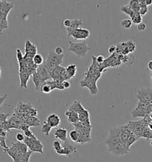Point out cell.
Here are the masks:
<instances>
[{
	"label": "cell",
	"mask_w": 152,
	"mask_h": 162,
	"mask_svg": "<svg viewBox=\"0 0 152 162\" xmlns=\"http://www.w3.org/2000/svg\"><path fill=\"white\" fill-rule=\"evenodd\" d=\"M64 54L57 55L54 52H49L48 55L47 60L43 63L45 67L51 76V74L53 70L57 66L60 65L63 62Z\"/></svg>",
	"instance_id": "6da1fadb"
},
{
	"label": "cell",
	"mask_w": 152,
	"mask_h": 162,
	"mask_svg": "<svg viewBox=\"0 0 152 162\" xmlns=\"http://www.w3.org/2000/svg\"><path fill=\"white\" fill-rule=\"evenodd\" d=\"M68 43V51L73 52L78 58L86 57L87 52L91 49L86 41L80 43H76L72 41H69Z\"/></svg>",
	"instance_id": "7a4b0ae2"
},
{
	"label": "cell",
	"mask_w": 152,
	"mask_h": 162,
	"mask_svg": "<svg viewBox=\"0 0 152 162\" xmlns=\"http://www.w3.org/2000/svg\"><path fill=\"white\" fill-rule=\"evenodd\" d=\"M127 125L138 140L142 138L143 132L148 126L143 119L138 121H130Z\"/></svg>",
	"instance_id": "3957f363"
},
{
	"label": "cell",
	"mask_w": 152,
	"mask_h": 162,
	"mask_svg": "<svg viewBox=\"0 0 152 162\" xmlns=\"http://www.w3.org/2000/svg\"><path fill=\"white\" fill-rule=\"evenodd\" d=\"M152 112V105L138 102L137 107L132 112L131 115L133 118L141 117L144 118L146 115L150 114Z\"/></svg>",
	"instance_id": "277c9868"
},
{
	"label": "cell",
	"mask_w": 152,
	"mask_h": 162,
	"mask_svg": "<svg viewBox=\"0 0 152 162\" xmlns=\"http://www.w3.org/2000/svg\"><path fill=\"white\" fill-rule=\"evenodd\" d=\"M24 142L26 144L29 149L33 153H39L41 154L43 153V145L41 141L37 139L36 136L31 138L26 137Z\"/></svg>",
	"instance_id": "5b68a950"
},
{
	"label": "cell",
	"mask_w": 152,
	"mask_h": 162,
	"mask_svg": "<svg viewBox=\"0 0 152 162\" xmlns=\"http://www.w3.org/2000/svg\"><path fill=\"white\" fill-rule=\"evenodd\" d=\"M108 147L109 152L115 156H124L130 151V148H128L127 145L122 142L108 146Z\"/></svg>",
	"instance_id": "8992f818"
},
{
	"label": "cell",
	"mask_w": 152,
	"mask_h": 162,
	"mask_svg": "<svg viewBox=\"0 0 152 162\" xmlns=\"http://www.w3.org/2000/svg\"><path fill=\"white\" fill-rule=\"evenodd\" d=\"M62 146V148L56 153L57 155L65 156L68 158H72L77 153V147L70 144L69 141L64 142Z\"/></svg>",
	"instance_id": "52a82bcc"
},
{
	"label": "cell",
	"mask_w": 152,
	"mask_h": 162,
	"mask_svg": "<svg viewBox=\"0 0 152 162\" xmlns=\"http://www.w3.org/2000/svg\"><path fill=\"white\" fill-rule=\"evenodd\" d=\"M139 102L149 103L152 105V89L150 87L140 89L137 94Z\"/></svg>",
	"instance_id": "ba28073f"
},
{
	"label": "cell",
	"mask_w": 152,
	"mask_h": 162,
	"mask_svg": "<svg viewBox=\"0 0 152 162\" xmlns=\"http://www.w3.org/2000/svg\"><path fill=\"white\" fill-rule=\"evenodd\" d=\"M36 71V70L26 68L21 72H19V75L20 81V87L26 89L27 87V82L29 80L31 76Z\"/></svg>",
	"instance_id": "9c48e42d"
},
{
	"label": "cell",
	"mask_w": 152,
	"mask_h": 162,
	"mask_svg": "<svg viewBox=\"0 0 152 162\" xmlns=\"http://www.w3.org/2000/svg\"><path fill=\"white\" fill-rule=\"evenodd\" d=\"M14 4L7 1H0V19H7L8 15L13 8Z\"/></svg>",
	"instance_id": "30bf717a"
},
{
	"label": "cell",
	"mask_w": 152,
	"mask_h": 162,
	"mask_svg": "<svg viewBox=\"0 0 152 162\" xmlns=\"http://www.w3.org/2000/svg\"><path fill=\"white\" fill-rule=\"evenodd\" d=\"M80 85L81 86V87H87L89 90L90 93L93 95H95L98 93V89L97 87L96 82H94L89 77H84L83 80H81L80 82Z\"/></svg>",
	"instance_id": "8fae6325"
},
{
	"label": "cell",
	"mask_w": 152,
	"mask_h": 162,
	"mask_svg": "<svg viewBox=\"0 0 152 162\" xmlns=\"http://www.w3.org/2000/svg\"><path fill=\"white\" fill-rule=\"evenodd\" d=\"M37 53V47L27 40L25 44V55H24V58L33 59V57Z\"/></svg>",
	"instance_id": "7c38bea8"
},
{
	"label": "cell",
	"mask_w": 152,
	"mask_h": 162,
	"mask_svg": "<svg viewBox=\"0 0 152 162\" xmlns=\"http://www.w3.org/2000/svg\"><path fill=\"white\" fill-rule=\"evenodd\" d=\"M90 33L89 31H88L87 29L80 28L79 29L73 31L71 34L70 37H73L75 40H86L90 36Z\"/></svg>",
	"instance_id": "4fadbf2b"
},
{
	"label": "cell",
	"mask_w": 152,
	"mask_h": 162,
	"mask_svg": "<svg viewBox=\"0 0 152 162\" xmlns=\"http://www.w3.org/2000/svg\"><path fill=\"white\" fill-rule=\"evenodd\" d=\"M33 107L30 103H24L23 102H20L17 105L16 109H14V112L25 114L26 115L30 114L31 110Z\"/></svg>",
	"instance_id": "5bb4252c"
},
{
	"label": "cell",
	"mask_w": 152,
	"mask_h": 162,
	"mask_svg": "<svg viewBox=\"0 0 152 162\" xmlns=\"http://www.w3.org/2000/svg\"><path fill=\"white\" fill-rule=\"evenodd\" d=\"M73 126H74L75 130L78 131L80 134L91 137V131L92 127H87L82 124V123L79 121L77 124H75Z\"/></svg>",
	"instance_id": "9a60e30c"
},
{
	"label": "cell",
	"mask_w": 152,
	"mask_h": 162,
	"mask_svg": "<svg viewBox=\"0 0 152 162\" xmlns=\"http://www.w3.org/2000/svg\"><path fill=\"white\" fill-rule=\"evenodd\" d=\"M47 122L52 127V128H57L60 125L61 119L58 115L53 114L51 115H49L47 118Z\"/></svg>",
	"instance_id": "2e32d148"
},
{
	"label": "cell",
	"mask_w": 152,
	"mask_h": 162,
	"mask_svg": "<svg viewBox=\"0 0 152 162\" xmlns=\"http://www.w3.org/2000/svg\"><path fill=\"white\" fill-rule=\"evenodd\" d=\"M37 72L42 80L45 82H46L48 80L52 79L47 69L45 67L44 64H43L40 66H38V67L37 68Z\"/></svg>",
	"instance_id": "e0dca14e"
},
{
	"label": "cell",
	"mask_w": 152,
	"mask_h": 162,
	"mask_svg": "<svg viewBox=\"0 0 152 162\" xmlns=\"http://www.w3.org/2000/svg\"><path fill=\"white\" fill-rule=\"evenodd\" d=\"M67 134H68V131L65 128H58L54 132L55 138L60 140L61 141H63V142L68 141Z\"/></svg>",
	"instance_id": "ac0fdd59"
},
{
	"label": "cell",
	"mask_w": 152,
	"mask_h": 162,
	"mask_svg": "<svg viewBox=\"0 0 152 162\" xmlns=\"http://www.w3.org/2000/svg\"><path fill=\"white\" fill-rule=\"evenodd\" d=\"M32 80H33V82L34 85H35V89L37 90V91L41 92L42 86L45 82L42 80L37 71L33 74Z\"/></svg>",
	"instance_id": "d6986e66"
},
{
	"label": "cell",
	"mask_w": 152,
	"mask_h": 162,
	"mask_svg": "<svg viewBox=\"0 0 152 162\" xmlns=\"http://www.w3.org/2000/svg\"><path fill=\"white\" fill-rule=\"evenodd\" d=\"M83 23L82 20H79V19H74L71 20V26L68 28H66V30L67 31V36L69 37H70L71 34L73 32V31L77 30L80 29V26L81 25H82Z\"/></svg>",
	"instance_id": "ffe728a7"
},
{
	"label": "cell",
	"mask_w": 152,
	"mask_h": 162,
	"mask_svg": "<svg viewBox=\"0 0 152 162\" xmlns=\"http://www.w3.org/2000/svg\"><path fill=\"white\" fill-rule=\"evenodd\" d=\"M65 115L67 117V120L68 122L70 124H71L72 125H74V124L79 122V118L78 113H77L74 111L67 110L65 112Z\"/></svg>",
	"instance_id": "44dd1931"
},
{
	"label": "cell",
	"mask_w": 152,
	"mask_h": 162,
	"mask_svg": "<svg viewBox=\"0 0 152 162\" xmlns=\"http://www.w3.org/2000/svg\"><path fill=\"white\" fill-rule=\"evenodd\" d=\"M12 146L14 147L21 154H26L29 152V148L24 142L17 141V142H12Z\"/></svg>",
	"instance_id": "7402d4cb"
},
{
	"label": "cell",
	"mask_w": 152,
	"mask_h": 162,
	"mask_svg": "<svg viewBox=\"0 0 152 162\" xmlns=\"http://www.w3.org/2000/svg\"><path fill=\"white\" fill-rule=\"evenodd\" d=\"M65 70V68L61 67V65L57 66L56 68H55L51 74V79H53V81H55L58 79H59L61 77L63 71Z\"/></svg>",
	"instance_id": "603a6c76"
},
{
	"label": "cell",
	"mask_w": 152,
	"mask_h": 162,
	"mask_svg": "<svg viewBox=\"0 0 152 162\" xmlns=\"http://www.w3.org/2000/svg\"><path fill=\"white\" fill-rule=\"evenodd\" d=\"M119 58L121 59L122 63H124L128 66H130L134 61V57L131 53L126 55L119 54Z\"/></svg>",
	"instance_id": "cb8c5ba5"
},
{
	"label": "cell",
	"mask_w": 152,
	"mask_h": 162,
	"mask_svg": "<svg viewBox=\"0 0 152 162\" xmlns=\"http://www.w3.org/2000/svg\"><path fill=\"white\" fill-rule=\"evenodd\" d=\"M66 73L67 75L68 80H70L76 75L77 73V67L75 64H71L69 65L67 68H65Z\"/></svg>",
	"instance_id": "d4e9b609"
},
{
	"label": "cell",
	"mask_w": 152,
	"mask_h": 162,
	"mask_svg": "<svg viewBox=\"0 0 152 162\" xmlns=\"http://www.w3.org/2000/svg\"><path fill=\"white\" fill-rule=\"evenodd\" d=\"M26 123L30 127H31V126L37 127V126H40L41 121L39 120V118H37V117L29 116L26 120Z\"/></svg>",
	"instance_id": "484cf974"
},
{
	"label": "cell",
	"mask_w": 152,
	"mask_h": 162,
	"mask_svg": "<svg viewBox=\"0 0 152 162\" xmlns=\"http://www.w3.org/2000/svg\"><path fill=\"white\" fill-rule=\"evenodd\" d=\"M83 109H84V107L82 106L80 102L78 100H75L73 103V104L70 106L68 110L74 111L77 113H79L80 110H82Z\"/></svg>",
	"instance_id": "4316f807"
},
{
	"label": "cell",
	"mask_w": 152,
	"mask_h": 162,
	"mask_svg": "<svg viewBox=\"0 0 152 162\" xmlns=\"http://www.w3.org/2000/svg\"><path fill=\"white\" fill-rule=\"evenodd\" d=\"M78 115H79L80 122H83L84 120H90L89 112L87 110H86L84 108L79 112L78 113Z\"/></svg>",
	"instance_id": "83f0119b"
},
{
	"label": "cell",
	"mask_w": 152,
	"mask_h": 162,
	"mask_svg": "<svg viewBox=\"0 0 152 162\" xmlns=\"http://www.w3.org/2000/svg\"><path fill=\"white\" fill-rule=\"evenodd\" d=\"M32 153H33V152L29 150L26 154H21L20 157L16 161L13 162H29L30 158H31Z\"/></svg>",
	"instance_id": "f1b7e54d"
},
{
	"label": "cell",
	"mask_w": 152,
	"mask_h": 162,
	"mask_svg": "<svg viewBox=\"0 0 152 162\" xmlns=\"http://www.w3.org/2000/svg\"><path fill=\"white\" fill-rule=\"evenodd\" d=\"M69 137L71 141H73L76 143H78V141H79L80 137V133L77 130H74L70 132Z\"/></svg>",
	"instance_id": "f546056e"
},
{
	"label": "cell",
	"mask_w": 152,
	"mask_h": 162,
	"mask_svg": "<svg viewBox=\"0 0 152 162\" xmlns=\"http://www.w3.org/2000/svg\"><path fill=\"white\" fill-rule=\"evenodd\" d=\"M131 20L134 24L138 25L142 23V16L140 15L139 12H135L133 16L131 17Z\"/></svg>",
	"instance_id": "4dcf8cb0"
},
{
	"label": "cell",
	"mask_w": 152,
	"mask_h": 162,
	"mask_svg": "<svg viewBox=\"0 0 152 162\" xmlns=\"http://www.w3.org/2000/svg\"><path fill=\"white\" fill-rule=\"evenodd\" d=\"M51 129H52V127L48 124L47 121H45L43 122V125L42 126L41 132L45 136H49L50 132L51 131Z\"/></svg>",
	"instance_id": "1f68e13d"
},
{
	"label": "cell",
	"mask_w": 152,
	"mask_h": 162,
	"mask_svg": "<svg viewBox=\"0 0 152 162\" xmlns=\"http://www.w3.org/2000/svg\"><path fill=\"white\" fill-rule=\"evenodd\" d=\"M121 10L122 12L126 13V14L130 16V18L133 16V14L135 13L134 11L132 10V9L131 8V7L129 5V4L122 6L121 8Z\"/></svg>",
	"instance_id": "d6a6232c"
},
{
	"label": "cell",
	"mask_w": 152,
	"mask_h": 162,
	"mask_svg": "<svg viewBox=\"0 0 152 162\" xmlns=\"http://www.w3.org/2000/svg\"><path fill=\"white\" fill-rule=\"evenodd\" d=\"M129 5L131 7V8L134 12H139L140 10V7L139 5V1H134L132 0L130 1Z\"/></svg>",
	"instance_id": "836d02e7"
},
{
	"label": "cell",
	"mask_w": 152,
	"mask_h": 162,
	"mask_svg": "<svg viewBox=\"0 0 152 162\" xmlns=\"http://www.w3.org/2000/svg\"><path fill=\"white\" fill-rule=\"evenodd\" d=\"M33 62L37 65V66H40L43 64V58L41 54L37 53L33 57Z\"/></svg>",
	"instance_id": "e575fe53"
},
{
	"label": "cell",
	"mask_w": 152,
	"mask_h": 162,
	"mask_svg": "<svg viewBox=\"0 0 152 162\" xmlns=\"http://www.w3.org/2000/svg\"><path fill=\"white\" fill-rule=\"evenodd\" d=\"M8 29V19H0V33L2 34L3 31Z\"/></svg>",
	"instance_id": "d590c367"
},
{
	"label": "cell",
	"mask_w": 152,
	"mask_h": 162,
	"mask_svg": "<svg viewBox=\"0 0 152 162\" xmlns=\"http://www.w3.org/2000/svg\"><path fill=\"white\" fill-rule=\"evenodd\" d=\"M132 21L131 20V19L123 20L120 23L121 26L125 29H130L132 26Z\"/></svg>",
	"instance_id": "8d00e7d4"
},
{
	"label": "cell",
	"mask_w": 152,
	"mask_h": 162,
	"mask_svg": "<svg viewBox=\"0 0 152 162\" xmlns=\"http://www.w3.org/2000/svg\"><path fill=\"white\" fill-rule=\"evenodd\" d=\"M52 91H53V90H52L51 86L49 85V84L48 83V81H46L42 86L41 92L45 94H48V93H50Z\"/></svg>",
	"instance_id": "74e56055"
},
{
	"label": "cell",
	"mask_w": 152,
	"mask_h": 162,
	"mask_svg": "<svg viewBox=\"0 0 152 162\" xmlns=\"http://www.w3.org/2000/svg\"><path fill=\"white\" fill-rule=\"evenodd\" d=\"M5 139H6V138L0 137V146L1 147V148H3V150L4 153H5V151L9 148V147L7 146V145L6 144Z\"/></svg>",
	"instance_id": "f35d334b"
},
{
	"label": "cell",
	"mask_w": 152,
	"mask_h": 162,
	"mask_svg": "<svg viewBox=\"0 0 152 162\" xmlns=\"http://www.w3.org/2000/svg\"><path fill=\"white\" fill-rule=\"evenodd\" d=\"M53 148L54 149V150L56 152V153L57 152H59L61 148L63 146L61 145V144L58 141H55L53 142Z\"/></svg>",
	"instance_id": "ab89813d"
},
{
	"label": "cell",
	"mask_w": 152,
	"mask_h": 162,
	"mask_svg": "<svg viewBox=\"0 0 152 162\" xmlns=\"http://www.w3.org/2000/svg\"><path fill=\"white\" fill-rule=\"evenodd\" d=\"M16 52H17V60H18V63H19V64H20V63H21V62L23 61L24 55L19 49H17Z\"/></svg>",
	"instance_id": "60d3db41"
},
{
	"label": "cell",
	"mask_w": 152,
	"mask_h": 162,
	"mask_svg": "<svg viewBox=\"0 0 152 162\" xmlns=\"http://www.w3.org/2000/svg\"><path fill=\"white\" fill-rule=\"evenodd\" d=\"M16 140L19 142H24L26 137L24 135V134H22L21 132H19L16 134Z\"/></svg>",
	"instance_id": "b9f144b4"
},
{
	"label": "cell",
	"mask_w": 152,
	"mask_h": 162,
	"mask_svg": "<svg viewBox=\"0 0 152 162\" xmlns=\"http://www.w3.org/2000/svg\"><path fill=\"white\" fill-rule=\"evenodd\" d=\"M8 114H4L3 112L0 113V122H4L7 120V118L9 116Z\"/></svg>",
	"instance_id": "7bdbcfd3"
},
{
	"label": "cell",
	"mask_w": 152,
	"mask_h": 162,
	"mask_svg": "<svg viewBox=\"0 0 152 162\" xmlns=\"http://www.w3.org/2000/svg\"><path fill=\"white\" fill-rule=\"evenodd\" d=\"M148 12V7L146 6V7H143L140 8V15L143 17V16H145Z\"/></svg>",
	"instance_id": "ee69618b"
},
{
	"label": "cell",
	"mask_w": 152,
	"mask_h": 162,
	"mask_svg": "<svg viewBox=\"0 0 152 162\" xmlns=\"http://www.w3.org/2000/svg\"><path fill=\"white\" fill-rule=\"evenodd\" d=\"M24 135L27 138H31V137H33L35 136V134L32 132V131L29 129L26 131H24Z\"/></svg>",
	"instance_id": "f6af8a7d"
},
{
	"label": "cell",
	"mask_w": 152,
	"mask_h": 162,
	"mask_svg": "<svg viewBox=\"0 0 152 162\" xmlns=\"http://www.w3.org/2000/svg\"><path fill=\"white\" fill-rule=\"evenodd\" d=\"M146 29V25L143 22L137 25V29L139 31H144Z\"/></svg>",
	"instance_id": "bcb514c9"
},
{
	"label": "cell",
	"mask_w": 152,
	"mask_h": 162,
	"mask_svg": "<svg viewBox=\"0 0 152 162\" xmlns=\"http://www.w3.org/2000/svg\"><path fill=\"white\" fill-rule=\"evenodd\" d=\"M105 58L104 56L102 55H99L96 57V61L97 63H98L100 65L104 64V63L105 62Z\"/></svg>",
	"instance_id": "7dc6e473"
},
{
	"label": "cell",
	"mask_w": 152,
	"mask_h": 162,
	"mask_svg": "<svg viewBox=\"0 0 152 162\" xmlns=\"http://www.w3.org/2000/svg\"><path fill=\"white\" fill-rule=\"evenodd\" d=\"M116 47L114 46V45L110 46V47H109V49H108V52L111 55L116 53Z\"/></svg>",
	"instance_id": "c3c4849f"
},
{
	"label": "cell",
	"mask_w": 152,
	"mask_h": 162,
	"mask_svg": "<svg viewBox=\"0 0 152 162\" xmlns=\"http://www.w3.org/2000/svg\"><path fill=\"white\" fill-rule=\"evenodd\" d=\"M63 52H64V50H63V48L59 47H56L55 49V51H54V53L57 55H63Z\"/></svg>",
	"instance_id": "681fc988"
},
{
	"label": "cell",
	"mask_w": 152,
	"mask_h": 162,
	"mask_svg": "<svg viewBox=\"0 0 152 162\" xmlns=\"http://www.w3.org/2000/svg\"><path fill=\"white\" fill-rule=\"evenodd\" d=\"M63 24H64V26L66 28H68V27L71 26V20H70V19H66V20H64Z\"/></svg>",
	"instance_id": "f907efd6"
},
{
	"label": "cell",
	"mask_w": 152,
	"mask_h": 162,
	"mask_svg": "<svg viewBox=\"0 0 152 162\" xmlns=\"http://www.w3.org/2000/svg\"><path fill=\"white\" fill-rule=\"evenodd\" d=\"M55 86H56V89L61 90H63L65 89L64 87V85H63V83H58V82L55 81Z\"/></svg>",
	"instance_id": "816d5d0a"
},
{
	"label": "cell",
	"mask_w": 152,
	"mask_h": 162,
	"mask_svg": "<svg viewBox=\"0 0 152 162\" xmlns=\"http://www.w3.org/2000/svg\"><path fill=\"white\" fill-rule=\"evenodd\" d=\"M29 128H30V126H28L26 123H23V124H21V127H20L21 131H23V132L26 131L27 130H29Z\"/></svg>",
	"instance_id": "f5cc1de1"
},
{
	"label": "cell",
	"mask_w": 152,
	"mask_h": 162,
	"mask_svg": "<svg viewBox=\"0 0 152 162\" xmlns=\"http://www.w3.org/2000/svg\"><path fill=\"white\" fill-rule=\"evenodd\" d=\"M63 85L65 89H68L71 86V84L68 81V80H65L63 82Z\"/></svg>",
	"instance_id": "db71d44e"
},
{
	"label": "cell",
	"mask_w": 152,
	"mask_h": 162,
	"mask_svg": "<svg viewBox=\"0 0 152 162\" xmlns=\"http://www.w3.org/2000/svg\"><path fill=\"white\" fill-rule=\"evenodd\" d=\"M139 5H140V8L147 6V5H146V0H145V1H144V0H140V1H139Z\"/></svg>",
	"instance_id": "11a10c76"
},
{
	"label": "cell",
	"mask_w": 152,
	"mask_h": 162,
	"mask_svg": "<svg viewBox=\"0 0 152 162\" xmlns=\"http://www.w3.org/2000/svg\"><path fill=\"white\" fill-rule=\"evenodd\" d=\"M7 97V94H5L4 96H1V97L0 98V105H1V106L3 105V102H4L5 101V100L6 99Z\"/></svg>",
	"instance_id": "9f6ffc18"
},
{
	"label": "cell",
	"mask_w": 152,
	"mask_h": 162,
	"mask_svg": "<svg viewBox=\"0 0 152 162\" xmlns=\"http://www.w3.org/2000/svg\"><path fill=\"white\" fill-rule=\"evenodd\" d=\"M147 67H148V69L149 70H150V71H152V61H150L149 62L148 65H147Z\"/></svg>",
	"instance_id": "6f0895ef"
},
{
	"label": "cell",
	"mask_w": 152,
	"mask_h": 162,
	"mask_svg": "<svg viewBox=\"0 0 152 162\" xmlns=\"http://www.w3.org/2000/svg\"><path fill=\"white\" fill-rule=\"evenodd\" d=\"M146 5L148 7L149 5H152V0H146Z\"/></svg>",
	"instance_id": "680465c9"
},
{
	"label": "cell",
	"mask_w": 152,
	"mask_h": 162,
	"mask_svg": "<svg viewBox=\"0 0 152 162\" xmlns=\"http://www.w3.org/2000/svg\"><path fill=\"white\" fill-rule=\"evenodd\" d=\"M150 145H151V146H152V141H151V142H150Z\"/></svg>",
	"instance_id": "91938a15"
},
{
	"label": "cell",
	"mask_w": 152,
	"mask_h": 162,
	"mask_svg": "<svg viewBox=\"0 0 152 162\" xmlns=\"http://www.w3.org/2000/svg\"><path fill=\"white\" fill-rule=\"evenodd\" d=\"M151 77H152V74H151Z\"/></svg>",
	"instance_id": "94428289"
}]
</instances>
